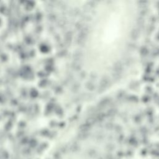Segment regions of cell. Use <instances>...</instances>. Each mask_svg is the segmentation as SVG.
Wrapping results in <instances>:
<instances>
[{"label":"cell","mask_w":159,"mask_h":159,"mask_svg":"<svg viewBox=\"0 0 159 159\" xmlns=\"http://www.w3.org/2000/svg\"><path fill=\"white\" fill-rule=\"evenodd\" d=\"M134 6L129 2L117 1L107 6L98 31V45L103 59L117 60L129 43L134 30Z\"/></svg>","instance_id":"obj_1"}]
</instances>
